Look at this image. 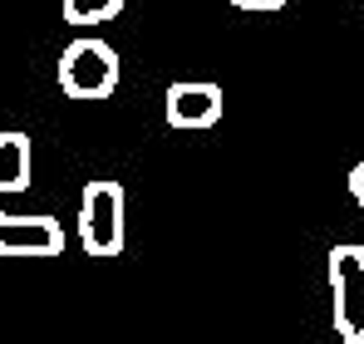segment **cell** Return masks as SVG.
<instances>
[{"instance_id": "obj_1", "label": "cell", "mask_w": 364, "mask_h": 344, "mask_svg": "<svg viewBox=\"0 0 364 344\" xmlns=\"http://www.w3.org/2000/svg\"><path fill=\"white\" fill-rule=\"evenodd\" d=\"M60 89L79 104H99L119 89V50L109 40L79 35L60 55Z\"/></svg>"}, {"instance_id": "obj_2", "label": "cell", "mask_w": 364, "mask_h": 344, "mask_svg": "<svg viewBox=\"0 0 364 344\" xmlns=\"http://www.w3.org/2000/svg\"><path fill=\"white\" fill-rule=\"evenodd\" d=\"M79 241L89 256H119L123 251V187L99 177L79 197Z\"/></svg>"}, {"instance_id": "obj_3", "label": "cell", "mask_w": 364, "mask_h": 344, "mask_svg": "<svg viewBox=\"0 0 364 344\" xmlns=\"http://www.w3.org/2000/svg\"><path fill=\"white\" fill-rule=\"evenodd\" d=\"M330 295H335V330L345 344H364V246L330 251Z\"/></svg>"}, {"instance_id": "obj_4", "label": "cell", "mask_w": 364, "mask_h": 344, "mask_svg": "<svg viewBox=\"0 0 364 344\" xmlns=\"http://www.w3.org/2000/svg\"><path fill=\"white\" fill-rule=\"evenodd\" d=\"M222 89L217 84H202V79H178V84H168V94H163V118H168V128H178V133H192V128H212V123H222Z\"/></svg>"}, {"instance_id": "obj_5", "label": "cell", "mask_w": 364, "mask_h": 344, "mask_svg": "<svg viewBox=\"0 0 364 344\" xmlns=\"http://www.w3.org/2000/svg\"><path fill=\"white\" fill-rule=\"evenodd\" d=\"M64 227L55 217H5L0 212V256H60Z\"/></svg>"}, {"instance_id": "obj_6", "label": "cell", "mask_w": 364, "mask_h": 344, "mask_svg": "<svg viewBox=\"0 0 364 344\" xmlns=\"http://www.w3.org/2000/svg\"><path fill=\"white\" fill-rule=\"evenodd\" d=\"M25 187H30V138L5 128L0 133V197L25 192Z\"/></svg>"}, {"instance_id": "obj_7", "label": "cell", "mask_w": 364, "mask_h": 344, "mask_svg": "<svg viewBox=\"0 0 364 344\" xmlns=\"http://www.w3.org/2000/svg\"><path fill=\"white\" fill-rule=\"evenodd\" d=\"M123 15V0H64V20L74 30H94V25H109Z\"/></svg>"}, {"instance_id": "obj_8", "label": "cell", "mask_w": 364, "mask_h": 344, "mask_svg": "<svg viewBox=\"0 0 364 344\" xmlns=\"http://www.w3.org/2000/svg\"><path fill=\"white\" fill-rule=\"evenodd\" d=\"M350 192H355V202H360V212H364V163L350 168Z\"/></svg>"}, {"instance_id": "obj_9", "label": "cell", "mask_w": 364, "mask_h": 344, "mask_svg": "<svg viewBox=\"0 0 364 344\" xmlns=\"http://www.w3.org/2000/svg\"><path fill=\"white\" fill-rule=\"evenodd\" d=\"M232 5H237V10H261V15H266V10H281L286 0H232Z\"/></svg>"}]
</instances>
